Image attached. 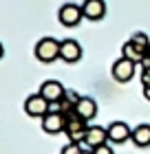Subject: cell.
Wrapping results in <instances>:
<instances>
[{
  "instance_id": "9a60e30c",
  "label": "cell",
  "mask_w": 150,
  "mask_h": 154,
  "mask_svg": "<svg viewBox=\"0 0 150 154\" xmlns=\"http://www.w3.org/2000/svg\"><path fill=\"white\" fill-rule=\"evenodd\" d=\"M130 40H132V42H135V44H137L144 53H148V51H150V38L146 35V33L137 31V33H132V35H130Z\"/></svg>"
},
{
  "instance_id": "ba28073f",
  "label": "cell",
  "mask_w": 150,
  "mask_h": 154,
  "mask_svg": "<svg viewBox=\"0 0 150 154\" xmlns=\"http://www.w3.org/2000/svg\"><path fill=\"white\" fill-rule=\"evenodd\" d=\"M66 128V115L62 112H49L46 117H42V130L46 134H60Z\"/></svg>"
},
{
  "instance_id": "e0dca14e",
  "label": "cell",
  "mask_w": 150,
  "mask_h": 154,
  "mask_svg": "<svg viewBox=\"0 0 150 154\" xmlns=\"http://www.w3.org/2000/svg\"><path fill=\"white\" fill-rule=\"evenodd\" d=\"M80 99H82V95L77 93V90H73V88L69 90V88H66V93H64V101H66L71 108H75V103L80 101Z\"/></svg>"
},
{
  "instance_id": "2e32d148",
  "label": "cell",
  "mask_w": 150,
  "mask_h": 154,
  "mask_svg": "<svg viewBox=\"0 0 150 154\" xmlns=\"http://www.w3.org/2000/svg\"><path fill=\"white\" fill-rule=\"evenodd\" d=\"M82 145H84V143H75V141H69V143H66V145L62 148V152H60V154H84L86 150H84Z\"/></svg>"
},
{
  "instance_id": "7a4b0ae2",
  "label": "cell",
  "mask_w": 150,
  "mask_h": 154,
  "mask_svg": "<svg viewBox=\"0 0 150 154\" xmlns=\"http://www.w3.org/2000/svg\"><path fill=\"white\" fill-rule=\"evenodd\" d=\"M60 44L62 42L55 40V38H42V40H38L33 53L42 64H51V62L60 60Z\"/></svg>"
},
{
  "instance_id": "6da1fadb",
  "label": "cell",
  "mask_w": 150,
  "mask_h": 154,
  "mask_svg": "<svg viewBox=\"0 0 150 154\" xmlns=\"http://www.w3.org/2000/svg\"><path fill=\"white\" fill-rule=\"evenodd\" d=\"M86 132H88V121H86V119H82L75 110H71V112L66 115V128H64V134L69 137V141L84 143Z\"/></svg>"
},
{
  "instance_id": "277c9868",
  "label": "cell",
  "mask_w": 150,
  "mask_h": 154,
  "mask_svg": "<svg viewBox=\"0 0 150 154\" xmlns=\"http://www.w3.org/2000/svg\"><path fill=\"white\" fill-rule=\"evenodd\" d=\"M135 71H137V64H135V62H130V60H126V57H119L115 64H113V68H110L113 79L119 82V84L130 82L132 77H135Z\"/></svg>"
},
{
  "instance_id": "44dd1931",
  "label": "cell",
  "mask_w": 150,
  "mask_h": 154,
  "mask_svg": "<svg viewBox=\"0 0 150 154\" xmlns=\"http://www.w3.org/2000/svg\"><path fill=\"white\" fill-rule=\"evenodd\" d=\"M148 55H150V51H148Z\"/></svg>"
},
{
  "instance_id": "8fae6325",
  "label": "cell",
  "mask_w": 150,
  "mask_h": 154,
  "mask_svg": "<svg viewBox=\"0 0 150 154\" xmlns=\"http://www.w3.org/2000/svg\"><path fill=\"white\" fill-rule=\"evenodd\" d=\"M82 11H84V18L97 22V20H102L106 16V2L104 0H84L82 2Z\"/></svg>"
},
{
  "instance_id": "5b68a950",
  "label": "cell",
  "mask_w": 150,
  "mask_h": 154,
  "mask_svg": "<svg viewBox=\"0 0 150 154\" xmlns=\"http://www.w3.org/2000/svg\"><path fill=\"white\" fill-rule=\"evenodd\" d=\"M49 99H44L40 93H35V95H29L24 99V112L29 115V117H46L49 115Z\"/></svg>"
},
{
  "instance_id": "5bb4252c",
  "label": "cell",
  "mask_w": 150,
  "mask_h": 154,
  "mask_svg": "<svg viewBox=\"0 0 150 154\" xmlns=\"http://www.w3.org/2000/svg\"><path fill=\"white\" fill-rule=\"evenodd\" d=\"M148 53H144L141 48L135 44L132 40H128V42H124V46H121V57H126V60H130V62H135V64H139L141 60L146 57Z\"/></svg>"
},
{
  "instance_id": "3957f363",
  "label": "cell",
  "mask_w": 150,
  "mask_h": 154,
  "mask_svg": "<svg viewBox=\"0 0 150 154\" xmlns=\"http://www.w3.org/2000/svg\"><path fill=\"white\" fill-rule=\"evenodd\" d=\"M58 18L64 26H77L84 18V11H82V5H75V2H66L60 7L58 11Z\"/></svg>"
},
{
  "instance_id": "52a82bcc",
  "label": "cell",
  "mask_w": 150,
  "mask_h": 154,
  "mask_svg": "<svg viewBox=\"0 0 150 154\" xmlns=\"http://www.w3.org/2000/svg\"><path fill=\"white\" fill-rule=\"evenodd\" d=\"M106 130H108V141L110 143H126L132 137V128L126 121H113Z\"/></svg>"
},
{
  "instance_id": "8992f818",
  "label": "cell",
  "mask_w": 150,
  "mask_h": 154,
  "mask_svg": "<svg viewBox=\"0 0 150 154\" xmlns=\"http://www.w3.org/2000/svg\"><path fill=\"white\" fill-rule=\"evenodd\" d=\"M60 60L62 62H66V64H75V62H80L82 60V46H80V42L77 40H62V44H60Z\"/></svg>"
},
{
  "instance_id": "ac0fdd59",
  "label": "cell",
  "mask_w": 150,
  "mask_h": 154,
  "mask_svg": "<svg viewBox=\"0 0 150 154\" xmlns=\"http://www.w3.org/2000/svg\"><path fill=\"white\" fill-rule=\"evenodd\" d=\"M93 154H115V152H113V148H110V145H99V148H93Z\"/></svg>"
},
{
  "instance_id": "9c48e42d",
  "label": "cell",
  "mask_w": 150,
  "mask_h": 154,
  "mask_svg": "<svg viewBox=\"0 0 150 154\" xmlns=\"http://www.w3.org/2000/svg\"><path fill=\"white\" fill-rule=\"evenodd\" d=\"M64 93H66V88H64L62 82H58V79H46V82H42V86H40V95L49 101L64 99Z\"/></svg>"
},
{
  "instance_id": "d6986e66",
  "label": "cell",
  "mask_w": 150,
  "mask_h": 154,
  "mask_svg": "<svg viewBox=\"0 0 150 154\" xmlns=\"http://www.w3.org/2000/svg\"><path fill=\"white\" fill-rule=\"evenodd\" d=\"M141 84H144V88L150 86V68H141Z\"/></svg>"
},
{
  "instance_id": "ffe728a7",
  "label": "cell",
  "mask_w": 150,
  "mask_h": 154,
  "mask_svg": "<svg viewBox=\"0 0 150 154\" xmlns=\"http://www.w3.org/2000/svg\"><path fill=\"white\" fill-rule=\"evenodd\" d=\"M144 97H146V99L150 101V86H148V88H144Z\"/></svg>"
},
{
  "instance_id": "30bf717a",
  "label": "cell",
  "mask_w": 150,
  "mask_h": 154,
  "mask_svg": "<svg viewBox=\"0 0 150 154\" xmlns=\"http://www.w3.org/2000/svg\"><path fill=\"white\" fill-rule=\"evenodd\" d=\"M108 141V130L102 128V125H88V132H86V139H84V145L86 148H99Z\"/></svg>"
},
{
  "instance_id": "7c38bea8",
  "label": "cell",
  "mask_w": 150,
  "mask_h": 154,
  "mask_svg": "<svg viewBox=\"0 0 150 154\" xmlns=\"http://www.w3.org/2000/svg\"><path fill=\"white\" fill-rule=\"evenodd\" d=\"M75 112L80 115L82 119H86V121H91V119L97 117V101L93 99V97H82L80 101L75 103Z\"/></svg>"
},
{
  "instance_id": "4fadbf2b",
  "label": "cell",
  "mask_w": 150,
  "mask_h": 154,
  "mask_svg": "<svg viewBox=\"0 0 150 154\" xmlns=\"http://www.w3.org/2000/svg\"><path fill=\"white\" fill-rule=\"evenodd\" d=\"M130 141L137 148H150V123H139L137 128H132Z\"/></svg>"
}]
</instances>
